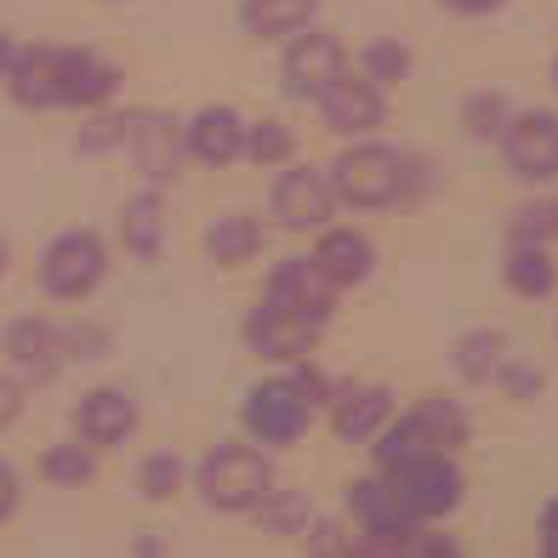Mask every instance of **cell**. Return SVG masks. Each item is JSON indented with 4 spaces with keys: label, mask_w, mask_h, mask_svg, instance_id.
Returning <instances> with one entry per match:
<instances>
[{
    "label": "cell",
    "mask_w": 558,
    "mask_h": 558,
    "mask_svg": "<svg viewBox=\"0 0 558 558\" xmlns=\"http://www.w3.org/2000/svg\"><path fill=\"white\" fill-rule=\"evenodd\" d=\"M274 485V462L263 445L251 439H228V445H211L194 468V490L211 513H251Z\"/></svg>",
    "instance_id": "cell-2"
},
{
    "label": "cell",
    "mask_w": 558,
    "mask_h": 558,
    "mask_svg": "<svg viewBox=\"0 0 558 558\" xmlns=\"http://www.w3.org/2000/svg\"><path fill=\"white\" fill-rule=\"evenodd\" d=\"M291 383H296V393L308 399L314 411H319V404H331V393H337L331 383H325V371H319L314 360H296V371H291Z\"/></svg>",
    "instance_id": "cell-38"
},
{
    "label": "cell",
    "mask_w": 558,
    "mask_h": 558,
    "mask_svg": "<svg viewBox=\"0 0 558 558\" xmlns=\"http://www.w3.org/2000/svg\"><path fill=\"white\" fill-rule=\"evenodd\" d=\"M183 155L194 166H234L245 155V120L240 109H228V104H206V109H194L189 125H183Z\"/></svg>",
    "instance_id": "cell-14"
},
{
    "label": "cell",
    "mask_w": 558,
    "mask_h": 558,
    "mask_svg": "<svg viewBox=\"0 0 558 558\" xmlns=\"http://www.w3.org/2000/svg\"><path fill=\"white\" fill-rule=\"evenodd\" d=\"M513 120V104H507L501 92H473L468 104H462V125H468V137L473 143H490L501 137V125Z\"/></svg>",
    "instance_id": "cell-31"
},
{
    "label": "cell",
    "mask_w": 558,
    "mask_h": 558,
    "mask_svg": "<svg viewBox=\"0 0 558 558\" xmlns=\"http://www.w3.org/2000/svg\"><path fill=\"white\" fill-rule=\"evenodd\" d=\"M120 148L137 160V171H143L155 189L177 183V177H183V166H189V155H183V125H177L171 114H160V109L120 114Z\"/></svg>",
    "instance_id": "cell-7"
},
{
    "label": "cell",
    "mask_w": 558,
    "mask_h": 558,
    "mask_svg": "<svg viewBox=\"0 0 558 558\" xmlns=\"http://www.w3.org/2000/svg\"><path fill=\"white\" fill-rule=\"evenodd\" d=\"M137 558H166V553H160L155 536H137Z\"/></svg>",
    "instance_id": "cell-44"
},
{
    "label": "cell",
    "mask_w": 558,
    "mask_h": 558,
    "mask_svg": "<svg viewBox=\"0 0 558 558\" xmlns=\"http://www.w3.org/2000/svg\"><path fill=\"white\" fill-rule=\"evenodd\" d=\"M542 558H558V501L547 507V519H542Z\"/></svg>",
    "instance_id": "cell-42"
},
{
    "label": "cell",
    "mask_w": 558,
    "mask_h": 558,
    "mask_svg": "<svg viewBox=\"0 0 558 558\" xmlns=\"http://www.w3.org/2000/svg\"><path fill=\"white\" fill-rule=\"evenodd\" d=\"M296 155V132L279 114H263V120H245V155L240 160H251V166H263V171H274V166H286Z\"/></svg>",
    "instance_id": "cell-28"
},
{
    "label": "cell",
    "mask_w": 558,
    "mask_h": 558,
    "mask_svg": "<svg viewBox=\"0 0 558 558\" xmlns=\"http://www.w3.org/2000/svg\"><path fill=\"white\" fill-rule=\"evenodd\" d=\"M393 422V393L383 383H360V388H337L331 393V434L342 445H365Z\"/></svg>",
    "instance_id": "cell-18"
},
{
    "label": "cell",
    "mask_w": 558,
    "mask_h": 558,
    "mask_svg": "<svg viewBox=\"0 0 558 558\" xmlns=\"http://www.w3.org/2000/svg\"><path fill=\"white\" fill-rule=\"evenodd\" d=\"M342 74H348V46L331 29H314V23L296 29L286 58H279V81H286V97H296V104H319Z\"/></svg>",
    "instance_id": "cell-6"
},
{
    "label": "cell",
    "mask_w": 558,
    "mask_h": 558,
    "mask_svg": "<svg viewBox=\"0 0 558 558\" xmlns=\"http://www.w3.org/2000/svg\"><path fill=\"white\" fill-rule=\"evenodd\" d=\"M199 245H206V257H211L217 268H245V263H257V257H263L268 228H263L257 217H245V211H222V217L206 222Z\"/></svg>",
    "instance_id": "cell-20"
},
{
    "label": "cell",
    "mask_w": 558,
    "mask_h": 558,
    "mask_svg": "<svg viewBox=\"0 0 558 558\" xmlns=\"http://www.w3.org/2000/svg\"><path fill=\"white\" fill-rule=\"evenodd\" d=\"M0 274H7V245H0Z\"/></svg>",
    "instance_id": "cell-45"
},
{
    "label": "cell",
    "mask_w": 558,
    "mask_h": 558,
    "mask_svg": "<svg viewBox=\"0 0 558 558\" xmlns=\"http://www.w3.org/2000/svg\"><path fill=\"white\" fill-rule=\"evenodd\" d=\"M507 360H513V353H507V331H496V325H473V331H462L450 348V365L468 388H490Z\"/></svg>",
    "instance_id": "cell-21"
},
{
    "label": "cell",
    "mask_w": 558,
    "mask_h": 558,
    "mask_svg": "<svg viewBox=\"0 0 558 558\" xmlns=\"http://www.w3.org/2000/svg\"><path fill=\"white\" fill-rule=\"evenodd\" d=\"M0 348H7V360L12 371L23 376V383H58V371H63V337H58V325H46V319H12L7 325V337H0Z\"/></svg>",
    "instance_id": "cell-16"
},
{
    "label": "cell",
    "mask_w": 558,
    "mask_h": 558,
    "mask_svg": "<svg viewBox=\"0 0 558 558\" xmlns=\"http://www.w3.org/2000/svg\"><path fill=\"white\" fill-rule=\"evenodd\" d=\"M342 558H411V536L348 524V530H342Z\"/></svg>",
    "instance_id": "cell-32"
},
{
    "label": "cell",
    "mask_w": 558,
    "mask_h": 558,
    "mask_svg": "<svg viewBox=\"0 0 558 558\" xmlns=\"http://www.w3.org/2000/svg\"><path fill=\"white\" fill-rule=\"evenodd\" d=\"M314 263L337 291H353L376 274V240L365 234V228H319Z\"/></svg>",
    "instance_id": "cell-17"
},
{
    "label": "cell",
    "mask_w": 558,
    "mask_h": 558,
    "mask_svg": "<svg viewBox=\"0 0 558 558\" xmlns=\"http://www.w3.org/2000/svg\"><path fill=\"white\" fill-rule=\"evenodd\" d=\"M251 519L263 524V536H302L314 519V501L308 490H291V485H268V496L251 507Z\"/></svg>",
    "instance_id": "cell-26"
},
{
    "label": "cell",
    "mask_w": 558,
    "mask_h": 558,
    "mask_svg": "<svg viewBox=\"0 0 558 558\" xmlns=\"http://www.w3.org/2000/svg\"><path fill=\"white\" fill-rule=\"evenodd\" d=\"M513 245H558V199H536V206L513 211Z\"/></svg>",
    "instance_id": "cell-33"
},
{
    "label": "cell",
    "mask_w": 558,
    "mask_h": 558,
    "mask_svg": "<svg viewBox=\"0 0 558 558\" xmlns=\"http://www.w3.org/2000/svg\"><path fill=\"white\" fill-rule=\"evenodd\" d=\"M17 496H23V485H17L12 462H0V524H7V519L17 513Z\"/></svg>",
    "instance_id": "cell-40"
},
{
    "label": "cell",
    "mask_w": 558,
    "mask_h": 558,
    "mask_svg": "<svg viewBox=\"0 0 558 558\" xmlns=\"http://www.w3.org/2000/svg\"><path fill=\"white\" fill-rule=\"evenodd\" d=\"M411 558H468L462 553V542L456 536H445V530H411Z\"/></svg>",
    "instance_id": "cell-37"
},
{
    "label": "cell",
    "mask_w": 558,
    "mask_h": 558,
    "mask_svg": "<svg viewBox=\"0 0 558 558\" xmlns=\"http://www.w3.org/2000/svg\"><path fill=\"white\" fill-rule=\"evenodd\" d=\"M496 383L507 388V399H536V393L547 388V376H542L536 365H513V360H507V365L496 371Z\"/></svg>",
    "instance_id": "cell-35"
},
{
    "label": "cell",
    "mask_w": 558,
    "mask_h": 558,
    "mask_svg": "<svg viewBox=\"0 0 558 558\" xmlns=\"http://www.w3.org/2000/svg\"><path fill=\"white\" fill-rule=\"evenodd\" d=\"M337 296L342 291L319 274L314 257H286V263H274V274H268V302L286 308L296 325H308L314 337L337 319Z\"/></svg>",
    "instance_id": "cell-10"
},
{
    "label": "cell",
    "mask_w": 558,
    "mask_h": 558,
    "mask_svg": "<svg viewBox=\"0 0 558 558\" xmlns=\"http://www.w3.org/2000/svg\"><path fill=\"white\" fill-rule=\"evenodd\" d=\"M342 519H308V530H302V542H308L314 558H342Z\"/></svg>",
    "instance_id": "cell-36"
},
{
    "label": "cell",
    "mask_w": 558,
    "mask_h": 558,
    "mask_svg": "<svg viewBox=\"0 0 558 558\" xmlns=\"http://www.w3.org/2000/svg\"><path fill=\"white\" fill-rule=\"evenodd\" d=\"M245 348L257 353V360H274V365H296V360H314V331L308 325H296L286 308H274V302L263 296L257 308L245 314L240 325Z\"/></svg>",
    "instance_id": "cell-15"
},
{
    "label": "cell",
    "mask_w": 558,
    "mask_h": 558,
    "mask_svg": "<svg viewBox=\"0 0 558 558\" xmlns=\"http://www.w3.org/2000/svg\"><path fill=\"white\" fill-rule=\"evenodd\" d=\"M314 109L325 120V132H337V137H371V132H383V125H388V92L371 86L365 74L348 63V74L319 97Z\"/></svg>",
    "instance_id": "cell-11"
},
{
    "label": "cell",
    "mask_w": 558,
    "mask_h": 558,
    "mask_svg": "<svg viewBox=\"0 0 558 558\" xmlns=\"http://www.w3.org/2000/svg\"><path fill=\"white\" fill-rule=\"evenodd\" d=\"M63 353L69 360H104L109 353V331L104 325H92V319H74V325H63Z\"/></svg>",
    "instance_id": "cell-34"
},
{
    "label": "cell",
    "mask_w": 558,
    "mask_h": 558,
    "mask_svg": "<svg viewBox=\"0 0 558 558\" xmlns=\"http://www.w3.org/2000/svg\"><path fill=\"white\" fill-rule=\"evenodd\" d=\"M553 86H558V63H553Z\"/></svg>",
    "instance_id": "cell-46"
},
{
    "label": "cell",
    "mask_w": 558,
    "mask_h": 558,
    "mask_svg": "<svg viewBox=\"0 0 558 558\" xmlns=\"http://www.w3.org/2000/svg\"><path fill=\"white\" fill-rule=\"evenodd\" d=\"M319 17V0H240V29L251 40H291Z\"/></svg>",
    "instance_id": "cell-22"
},
{
    "label": "cell",
    "mask_w": 558,
    "mask_h": 558,
    "mask_svg": "<svg viewBox=\"0 0 558 558\" xmlns=\"http://www.w3.org/2000/svg\"><path fill=\"white\" fill-rule=\"evenodd\" d=\"M404 416H411V422L422 427V439L434 445V450H450V456H456V450H462V445L473 439V422H468V411H462V399L422 393Z\"/></svg>",
    "instance_id": "cell-24"
},
{
    "label": "cell",
    "mask_w": 558,
    "mask_h": 558,
    "mask_svg": "<svg viewBox=\"0 0 558 558\" xmlns=\"http://www.w3.org/2000/svg\"><path fill=\"white\" fill-rule=\"evenodd\" d=\"M445 12H456V17H490V12H501L507 0H439Z\"/></svg>",
    "instance_id": "cell-41"
},
{
    "label": "cell",
    "mask_w": 558,
    "mask_h": 558,
    "mask_svg": "<svg viewBox=\"0 0 558 558\" xmlns=\"http://www.w3.org/2000/svg\"><path fill=\"white\" fill-rule=\"evenodd\" d=\"M348 63L360 69L371 86L393 92V86H404V81H411V63H416V58H411V46H404V40L383 35V40H365V46H360V58H348Z\"/></svg>",
    "instance_id": "cell-27"
},
{
    "label": "cell",
    "mask_w": 558,
    "mask_h": 558,
    "mask_svg": "<svg viewBox=\"0 0 558 558\" xmlns=\"http://www.w3.org/2000/svg\"><path fill=\"white\" fill-rule=\"evenodd\" d=\"M166 228H171V217H166V194L148 183L143 194H132V199H120V217H114V234H120V245H125V257H137V263H160V251H166Z\"/></svg>",
    "instance_id": "cell-19"
},
{
    "label": "cell",
    "mask_w": 558,
    "mask_h": 558,
    "mask_svg": "<svg viewBox=\"0 0 558 558\" xmlns=\"http://www.w3.org/2000/svg\"><path fill=\"white\" fill-rule=\"evenodd\" d=\"M240 427H245V439H251V445L286 450V445H296V439L314 427V404L296 393L291 376H268V383H257V388L245 393V404H240Z\"/></svg>",
    "instance_id": "cell-5"
},
{
    "label": "cell",
    "mask_w": 558,
    "mask_h": 558,
    "mask_svg": "<svg viewBox=\"0 0 558 558\" xmlns=\"http://www.w3.org/2000/svg\"><path fill=\"white\" fill-rule=\"evenodd\" d=\"M12 58H17V40H12V35H0V81H7V69H12Z\"/></svg>",
    "instance_id": "cell-43"
},
{
    "label": "cell",
    "mask_w": 558,
    "mask_h": 558,
    "mask_svg": "<svg viewBox=\"0 0 558 558\" xmlns=\"http://www.w3.org/2000/svg\"><path fill=\"white\" fill-rule=\"evenodd\" d=\"M268 211L279 217V228H291V234H319V228H331V217H337L331 177H325L319 166H296V160H286V171L274 177Z\"/></svg>",
    "instance_id": "cell-9"
},
{
    "label": "cell",
    "mask_w": 558,
    "mask_h": 558,
    "mask_svg": "<svg viewBox=\"0 0 558 558\" xmlns=\"http://www.w3.org/2000/svg\"><path fill=\"white\" fill-rule=\"evenodd\" d=\"M40 478L46 485H69V490H81L97 478V450L86 439H74V445H46L40 450Z\"/></svg>",
    "instance_id": "cell-29"
},
{
    "label": "cell",
    "mask_w": 558,
    "mask_h": 558,
    "mask_svg": "<svg viewBox=\"0 0 558 558\" xmlns=\"http://www.w3.org/2000/svg\"><path fill=\"white\" fill-rule=\"evenodd\" d=\"M109 274V245L92 228H63V234L40 251V291L58 302H86Z\"/></svg>",
    "instance_id": "cell-4"
},
{
    "label": "cell",
    "mask_w": 558,
    "mask_h": 558,
    "mask_svg": "<svg viewBox=\"0 0 558 558\" xmlns=\"http://www.w3.org/2000/svg\"><path fill=\"white\" fill-rule=\"evenodd\" d=\"M183 478H189V462L177 450H155V456H143V468H137V496L143 501H171L177 490H183Z\"/></svg>",
    "instance_id": "cell-30"
},
{
    "label": "cell",
    "mask_w": 558,
    "mask_h": 558,
    "mask_svg": "<svg viewBox=\"0 0 558 558\" xmlns=\"http://www.w3.org/2000/svg\"><path fill=\"white\" fill-rule=\"evenodd\" d=\"M69 422H74V434H81L92 450H109V445H125L137 434V399L125 388H114V383H104V388L81 393V404L69 411Z\"/></svg>",
    "instance_id": "cell-12"
},
{
    "label": "cell",
    "mask_w": 558,
    "mask_h": 558,
    "mask_svg": "<svg viewBox=\"0 0 558 558\" xmlns=\"http://www.w3.org/2000/svg\"><path fill=\"white\" fill-rule=\"evenodd\" d=\"M23 416V383L17 376H0V427H12Z\"/></svg>",
    "instance_id": "cell-39"
},
{
    "label": "cell",
    "mask_w": 558,
    "mask_h": 558,
    "mask_svg": "<svg viewBox=\"0 0 558 558\" xmlns=\"http://www.w3.org/2000/svg\"><path fill=\"white\" fill-rule=\"evenodd\" d=\"M331 177V194L337 206H353V211H383V206H399L416 183V160L399 155L388 143H371V137H353L342 155L325 166Z\"/></svg>",
    "instance_id": "cell-1"
},
{
    "label": "cell",
    "mask_w": 558,
    "mask_h": 558,
    "mask_svg": "<svg viewBox=\"0 0 558 558\" xmlns=\"http://www.w3.org/2000/svg\"><path fill=\"white\" fill-rule=\"evenodd\" d=\"M348 519L365 524V530H393V536H411V530H416V519L393 501L383 473H376V478H353V485H348Z\"/></svg>",
    "instance_id": "cell-23"
},
{
    "label": "cell",
    "mask_w": 558,
    "mask_h": 558,
    "mask_svg": "<svg viewBox=\"0 0 558 558\" xmlns=\"http://www.w3.org/2000/svg\"><path fill=\"white\" fill-rule=\"evenodd\" d=\"M52 69H58V109H104L120 86V69L97 52H81V46H52Z\"/></svg>",
    "instance_id": "cell-13"
},
{
    "label": "cell",
    "mask_w": 558,
    "mask_h": 558,
    "mask_svg": "<svg viewBox=\"0 0 558 558\" xmlns=\"http://www.w3.org/2000/svg\"><path fill=\"white\" fill-rule=\"evenodd\" d=\"M383 478H388L393 501H399L416 524H439V519H450L456 507L468 501V473L456 468L450 450H422V456H411L404 468H393V473H383Z\"/></svg>",
    "instance_id": "cell-3"
},
{
    "label": "cell",
    "mask_w": 558,
    "mask_h": 558,
    "mask_svg": "<svg viewBox=\"0 0 558 558\" xmlns=\"http://www.w3.org/2000/svg\"><path fill=\"white\" fill-rule=\"evenodd\" d=\"M496 143H501V160L519 183H530V189L558 183V114L553 109H519L501 125Z\"/></svg>",
    "instance_id": "cell-8"
},
{
    "label": "cell",
    "mask_w": 558,
    "mask_h": 558,
    "mask_svg": "<svg viewBox=\"0 0 558 558\" xmlns=\"http://www.w3.org/2000/svg\"><path fill=\"white\" fill-rule=\"evenodd\" d=\"M501 279H507V291L524 296V302H542L558 291V263H553V251L542 245H513L507 251V263H501Z\"/></svg>",
    "instance_id": "cell-25"
}]
</instances>
